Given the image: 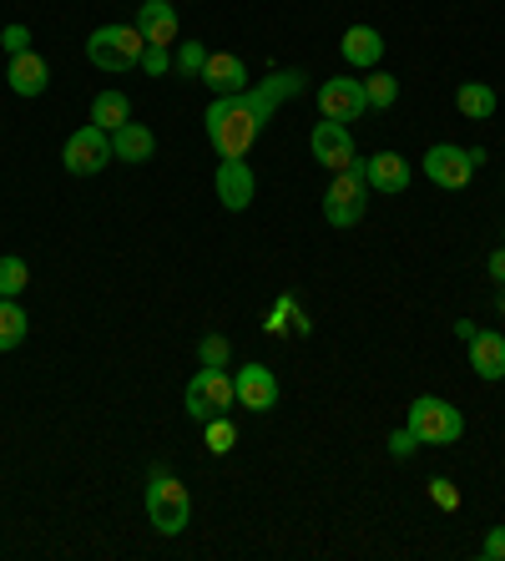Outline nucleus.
Masks as SVG:
<instances>
[{"label": "nucleus", "mask_w": 505, "mask_h": 561, "mask_svg": "<svg viewBox=\"0 0 505 561\" xmlns=\"http://www.w3.org/2000/svg\"><path fill=\"white\" fill-rule=\"evenodd\" d=\"M303 71H273V77L253 81L248 92H233V96H213L208 106V142L222 162H248L253 142L263 137V127L273 122V112L288 102V96L303 92Z\"/></svg>", "instance_id": "obj_1"}, {"label": "nucleus", "mask_w": 505, "mask_h": 561, "mask_svg": "<svg viewBox=\"0 0 505 561\" xmlns=\"http://www.w3.org/2000/svg\"><path fill=\"white\" fill-rule=\"evenodd\" d=\"M142 51H147V36L137 26H96L87 41V61L96 71H131V66H142Z\"/></svg>", "instance_id": "obj_2"}, {"label": "nucleus", "mask_w": 505, "mask_h": 561, "mask_svg": "<svg viewBox=\"0 0 505 561\" xmlns=\"http://www.w3.org/2000/svg\"><path fill=\"white\" fill-rule=\"evenodd\" d=\"M369 213V178H364V162L334 172V183L324 193V222L329 228H354V222Z\"/></svg>", "instance_id": "obj_3"}, {"label": "nucleus", "mask_w": 505, "mask_h": 561, "mask_svg": "<svg viewBox=\"0 0 505 561\" xmlns=\"http://www.w3.org/2000/svg\"><path fill=\"white\" fill-rule=\"evenodd\" d=\"M404 425L415 431L420 445H455L466 435V415H460L450 400H440V394H420L415 405H410V420H404Z\"/></svg>", "instance_id": "obj_4"}, {"label": "nucleus", "mask_w": 505, "mask_h": 561, "mask_svg": "<svg viewBox=\"0 0 505 561\" xmlns=\"http://www.w3.org/2000/svg\"><path fill=\"white\" fill-rule=\"evenodd\" d=\"M485 162V152L480 147H450V142H440V147H429L425 152V178L435 187H445V193H460V187H470V178H475V168Z\"/></svg>", "instance_id": "obj_5"}, {"label": "nucleus", "mask_w": 505, "mask_h": 561, "mask_svg": "<svg viewBox=\"0 0 505 561\" xmlns=\"http://www.w3.org/2000/svg\"><path fill=\"white\" fill-rule=\"evenodd\" d=\"M187 516H193L187 485L172 481V476H157V481L147 485V522H152L162 536H182L187 531Z\"/></svg>", "instance_id": "obj_6"}, {"label": "nucleus", "mask_w": 505, "mask_h": 561, "mask_svg": "<svg viewBox=\"0 0 505 561\" xmlns=\"http://www.w3.org/2000/svg\"><path fill=\"white\" fill-rule=\"evenodd\" d=\"M182 405H187V415H193V420L228 415V410L238 405V394H233V375H222V369L203 365V369L193 375V385H187V394H182Z\"/></svg>", "instance_id": "obj_7"}, {"label": "nucleus", "mask_w": 505, "mask_h": 561, "mask_svg": "<svg viewBox=\"0 0 505 561\" xmlns=\"http://www.w3.org/2000/svg\"><path fill=\"white\" fill-rule=\"evenodd\" d=\"M61 162H66V172H71V178H96L106 162H117V157H112V131H102L96 122H87L81 131H71V137H66Z\"/></svg>", "instance_id": "obj_8"}, {"label": "nucleus", "mask_w": 505, "mask_h": 561, "mask_svg": "<svg viewBox=\"0 0 505 561\" xmlns=\"http://www.w3.org/2000/svg\"><path fill=\"white\" fill-rule=\"evenodd\" d=\"M309 147H313V162H324L329 172H344V168H354L359 157H354V131H349V122H319L313 127V137H309Z\"/></svg>", "instance_id": "obj_9"}, {"label": "nucleus", "mask_w": 505, "mask_h": 561, "mask_svg": "<svg viewBox=\"0 0 505 561\" xmlns=\"http://www.w3.org/2000/svg\"><path fill=\"white\" fill-rule=\"evenodd\" d=\"M319 112H324L329 122H354L369 112V102H364V81L354 77H334L319 87Z\"/></svg>", "instance_id": "obj_10"}, {"label": "nucleus", "mask_w": 505, "mask_h": 561, "mask_svg": "<svg viewBox=\"0 0 505 561\" xmlns=\"http://www.w3.org/2000/svg\"><path fill=\"white\" fill-rule=\"evenodd\" d=\"M233 394H238V405H243V410L263 415V410L278 405V379H273L268 365H243L233 375Z\"/></svg>", "instance_id": "obj_11"}, {"label": "nucleus", "mask_w": 505, "mask_h": 561, "mask_svg": "<svg viewBox=\"0 0 505 561\" xmlns=\"http://www.w3.org/2000/svg\"><path fill=\"white\" fill-rule=\"evenodd\" d=\"M213 187H218V203L228 213H243L248 203H253V193H259V178H253V168L248 162H218V172H213Z\"/></svg>", "instance_id": "obj_12"}, {"label": "nucleus", "mask_w": 505, "mask_h": 561, "mask_svg": "<svg viewBox=\"0 0 505 561\" xmlns=\"http://www.w3.org/2000/svg\"><path fill=\"white\" fill-rule=\"evenodd\" d=\"M197 81H208L213 96H233V92H248V87H253L248 66L238 61V56H228V51H208V61H203V77H197Z\"/></svg>", "instance_id": "obj_13"}, {"label": "nucleus", "mask_w": 505, "mask_h": 561, "mask_svg": "<svg viewBox=\"0 0 505 561\" xmlns=\"http://www.w3.org/2000/svg\"><path fill=\"white\" fill-rule=\"evenodd\" d=\"M466 344H470V369H475L485 385L505 379V334H495V329H475Z\"/></svg>", "instance_id": "obj_14"}, {"label": "nucleus", "mask_w": 505, "mask_h": 561, "mask_svg": "<svg viewBox=\"0 0 505 561\" xmlns=\"http://www.w3.org/2000/svg\"><path fill=\"white\" fill-rule=\"evenodd\" d=\"M131 26L147 36V46H172L177 41V11H172V0H142Z\"/></svg>", "instance_id": "obj_15"}, {"label": "nucleus", "mask_w": 505, "mask_h": 561, "mask_svg": "<svg viewBox=\"0 0 505 561\" xmlns=\"http://www.w3.org/2000/svg\"><path fill=\"white\" fill-rule=\"evenodd\" d=\"M5 81H11L15 96H41L46 81H51V66H46V56L21 51V56H11V66H5Z\"/></svg>", "instance_id": "obj_16"}, {"label": "nucleus", "mask_w": 505, "mask_h": 561, "mask_svg": "<svg viewBox=\"0 0 505 561\" xmlns=\"http://www.w3.org/2000/svg\"><path fill=\"white\" fill-rule=\"evenodd\" d=\"M364 178H369V193H404L410 187V162L400 152H375L364 162Z\"/></svg>", "instance_id": "obj_17"}, {"label": "nucleus", "mask_w": 505, "mask_h": 561, "mask_svg": "<svg viewBox=\"0 0 505 561\" xmlns=\"http://www.w3.org/2000/svg\"><path fill=\"white\" fill-rule=\"evenodd\" d=\"M152 152H157V137H152V127H142V122H127V127H117L112 131V157L117 162H152Z\"/></svg>", "instance_id": "obj_18"}, {"label": "nucleus", "mask_w": 505, "mask_h": 561, "mask_svg": "<svg viewBox=\"0 0 505 561\" xmlns=\"http://www.w3.org/2000/svg\"><path fill=\"white\" fill-rule=\"evenodd\" d=\"M338 51H344V61H349V66L375 71L379 56H385V36H379L375 26H349V31H344V41H338Z\"/></svg>", "instance_id": "obj_19"}, {"label": "nucleus", "mask_w": 505, "mask_h": 561, "mask_svg": "<svg viewBox=\"0 0 505 561\" xmlns=\"http://www.w3.org/2000/svg\"><path fill=\"white\" fill-rule=\"evenodd\" d=\"M455 106H460L470 122H491L495 117V87H485V81H460V87H455Z\"/></svg>", "instance_id": "obj_20"}, {"label": "nucleus", "mask_w": 505, "mask_h": 561, "mask_svg": "<svg viewBox=\"0 0 505 561\" xmlns=\"http://www.w3.org/2000/svg\"><path fill=\"white\" fill-rule=\"evenodd\" d=\"M91 122L102 131H117L131 122V102L117 92V87H106V92H96V102H91Z\"/></svg>", "instance_id": "obj_21"}, {"label": "nucleus", "mask_w": 505, "mask_h": 561, "mask_svg": "<svg viewBox=\"0 0 505 561\" xmlns=\"http://www.w3.org/2000/svg\"><path fill=\"white\" fill-rule=\"evenodd\" d=\"M26 334H31L26 309H21L15 299H0V354L21 350V344H26Z\"/></svg>", "instance_id": "obj_22"}, {"label": "nucleus", "mask_w": 505, "mask_h": 561, "mask_svg": "<svg viewBox=\"0 0 505 561\" xmlns=\"http://www.w3.org/2000/svg\"><path fill=\"white\" fill-rule=\"evenodd\" d=\"M364 102L375 106V112L394 106V102H400V81H394L389 71H379V66H375V71H369V81H364Z\"/></svg>", "instance_id": "obj_23"}, {"label": "nucleus", "mask_w": 505, "mask_h": 561, "mask_svg": "<svg viewBox=\"0 0 505 561\" xmlns=\"http://www.w3.org/2000/svg\"><path fill=\"white\" fill-rule=\"evenodd\" d=\"M26 284H31L26 259L5 253V259H0V299H21V294H26Z\"/></svg>", "instance_id": "obj_24"}, {"label": "nucleus", "mask_w": 505, "mask_h": 561, "mask_svg": "<svg viewBox=\"0 0 505 561\" xmlns=\"http://www.w3.org/2000/svg\"><path fill=\"white\" fill-rule=\"evenodd\" d=\"M203 445H208L213 456H228L238 445V425L228 415H213V420H203Z\"/></svg>", "instance_id": "obj_25"}, {"label": "nucleus", "mask_w": 505, "mask_h": 561, "mask_svg": "<svg viewBox=\"0 0 505 561\" xmlns=\"http://www.w3.org/2000/svg\"><path fill=\"white\" fill-rule=\"evenodd\" d=\"M203 61H208V46L182 41V51H177V71H182V77H203Z\"/></svg>", "instance_id": "obj_26"}, {"label": "nucleus", "mask_w": 505, "mask_h": 561, "mask_svg": "<svg viewBox=\"0 0 505 561\" xmlns=\"http://www.w3.org/2000/svg\"><path fill=\"white\" fill-rule=\"evenodd\" d=\"M197 350H203V365H213V369L228 365V340H222V334H208Z\"/></svg>", "instance_id": "obj_27"}, {"label": "nucleus", "mask_w": 505, "mask_h": 561, "mask_svg": "<svg viewBox=\"0 0 505 561\" xmlns=\"http://www.w3.org/2000/svg\"><path fill=\"white\" fill-rule=\"evenodd\" d=\"M142 71H147V77H168V71H172L168 46H147V51H142Z\"/></svg>", "instance_id": "obj_28"}, {"label": "nucleus", "mask_w": 505, "mask_h": 561, "mask_svg": "<svg viewBox=\"0 0 505 561\" xmlns=\"http://www.w3.org/2000/svg\"><path fill=\"white\" fill-rule=\"evenodd\" d=\"M0 46H5V56L31 51V31L26 26H5V31H0Z\"/></svg>", "instance_id": "obj_29"}, {"label": "nucleus", "mask_w": 505, "mask_h": 561, "mask_svg": "<svg viewBox=\"0 0 505 561\" xmlns=\"http://www.w3.org/2000/svg\"><path fill=\"white\" fill-rule=\"evenodd\" d=\"M429 496H435V506H440V511H455V506H460V491H455L445 476H440V481H429Z\"/></svg>", "instance_id": "obj_30"}, {"label": "nucleus", "mask_w": 505, "mask_h": 561, "mask_svg": "<svg viewBox=\"0 0 505 561\" xmlns=\"http://www.w3.org/2000/svg\"><path fill=\"white\" fill-rule=\"evenodd\" d=\"M415 445H420V440H415V431H410V425H404V431H394V435H389V450H394V456H400V460L410 456Z\"/></svg>", "instance_id": "obj_31"}, {"label": "nucleus", "mask_w": 505, "mask_h": 561, "mask_svg": "<svg viewBox=\"0 0 505 561\" xmlns=\"http://www.w3.org/2000/svg\"><path fill=\"white\" fill-rule=\"evenodd\" d=\"M480 557H491V561H505V526H495V531L485 536V547H480Z\"/></svg>", "instance_id": "obj_32"}, {"label": "nucleus", "mask_w": 505, "mask_h": 561, "mask_svg": "<svg viewBox=\"0 0 505 561\" xmlns=\"http://www.w3.org/2000/svg\"><path fill=\"white\" fill-rule=\"evenodd\" d=\"M491 278H495V284H505V249L491 253Z\"/></svg>", "instance_id": "obj_33"}]
</instances>
